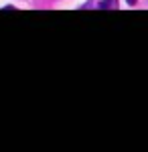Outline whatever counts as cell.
I'll list each match as a JSON object with an SVG mask.
<instances>
[{
    "label": "cell",
    "instance_id": "cell-1",
    "mask_svg": "<svg viewBox=\"0 0 148 152\" xmlns=\"http://www.w3.org/2000/svg\"><path fill=\"white\" fill-rule=\"evenodd\" d=\"M97 8H102V10H110V8H118V0H102V2L97 4Z\"/></svg>",
    "mask_w": 148,
    "mask_h": 152
},
{
    "label": "cell",
    "instance_id": "cell-2",
    "mask_svg": "<svg viewBox=\"0 0 148 152\" xmlns=\"http://www.w3.org/2000/svg\"><path fill=\"white\" fill-rule=\"evenodd\" d=\"M126 2H128L130 6H134V4H136V0H126Z\"/></svg>",
    "mask_w": 148,
    "mask_h": 152
}]
</instances>
